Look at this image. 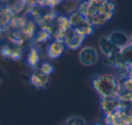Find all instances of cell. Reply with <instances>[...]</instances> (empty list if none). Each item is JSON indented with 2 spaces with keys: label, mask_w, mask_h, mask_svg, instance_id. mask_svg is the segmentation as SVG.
Masks as SVG:
<instances>
[{
  "label": "cell",
  "mask_w": 132,
  "mask_h": 125,
  "mask_svg": "<svg viewBox=\"0 0 132 125\" xmlns=\"http://www.w3.org/2000/svg\"><path fill=\"white\" fill-rule=\"evenodd\" d=\"M108 36L114 46L118 49H121L129 44V36L121 30H114Z\"/></svg>",
  "instance_id": "obj_9"
},
{
  "label": "cell",
  "mask_w": 132,
  "mask_h": 125,
  "mask_svg": "<svg viewBox=\"0 0 132 125\" xmlns=\"http://www.w3.org/2000/svg\"><path fill=\"white\" fill-rule=\"evenodd\" d=\"M129 43L132 45V34L129 36Z\"/></svg>",
  "instance_id": "obj_28"
},
{
  "label": "cell",
  "mask_w": 132,
  "mask_h": 125,
  "mask_svg": "<svg viewBox=\"0 0 132 125\" xmlns=\"http://www.w3.org/2000/svg\"><path fill=\"white\" fill-rule=\"evenodd\" d=\"M99 49L101 53L105 56H108L111 53L116 49L111 40L109 39L108 36H103L99 41Z\"/></svg>",
  "instance_id": "obj_16"
},
{
  "label": "cell",
  "mask_w": 132,
  "mask_h": 125,
  "mask_svg": "<svg viewBox=\"0 0 132 125\" xmlns=\"http://www.w3.org/2000/svg\"><path fill=\"white\" fill-rule=\"evenodd\" d=\"M65 44L63 43L53 40L47 46V55L52 60H56L62 56L65 50Z\"/></svg>",
  "instance_id": "obj_12"
},
{
  "label": "cell",
  "mask_w": 132,
  "mask_h": 125,
  "mask_svg": "<svg viewBox=\"0 0 132 125\" xmlns=\"http://www.w3.org/2000/svg\"><path fill=\"white\" fill-rule=\"evenodd\" d=\"M13 48L10 47L9 46H3L1 49V54L2 56L8 60H11Z\"/></svg>",
  "instance_id": "obj_24"
},
{
  "label": "cell",
  "mask_w": 132,
  "mask_h": 125,
  "mask_svg": "<svg viewBox=\"0 0 132 125\" xmlns=\"http://www.w3.org/2000/svg\"><path fill=\"white\" fill-rule=\"evenodd\" d=\"M79 61L81 65L87 67L94 66L99 61V53L96 48L87 46L80 49L78 54Z\"/></svg>",
  "instance_id": "obj_3"
},
{
  "label": "cell",
  "mask_w": 132,
  "mask_h": 125,
  "mask_svg": "<svg viewBox=\"0 0 132 125\" xmlns=\"http://www.w3.org/2000/svg\"><path fill=\"white\" fill-rule=\"evenodd\" d=\"M101 108L104 114V117H108L114 112L120 109V102L118 97H102L100 101Z\"/></svg>",
  "instance_id": "obj_5"
},
{
  "label": "cell",
  "mask_w": 132,
  "mask_h": 125,
  "mask_svg": "<svg viewBox=\"0 0 132 125\" xmlns=\"http://www.w3.org/2000/svg\"><path fill=\"white\" fill-rule=\"evenodd\" d=\"M106 125H129L132 123V116L128 111L118 109L108 117H104Z\"/></svg>",
  "instance_id": "obj_4"
},
{
  "label": "cell",
  "mask_w": 132,
  "mask_h": 125,
  "mask_svg": "<svg viewBox=\"0 0 132 125\" xmlns=\"http://www.w3.org/2000/svg\"><path fill=\"white\" fill-rule=\"evenodd\" d=\"M114 69L115 70L117 78L118 80L124 79V78L129 77L130 66H128L125 65H121V66H116Z\"/></svg>",
  "instance_id": "obj_22"
},
{
  "label": "cell",
  "mask_w": 132,
  "mask_h": 125,
  "mask_svg": "<svg viewBox=\"0 0 132 125\" xmlns=\"http://www.w3.org/2000/svg\"><path fill=\"white\" fill-rule=\"evenodd\" d=\"M29 82L35 88L43 89L48 85L50 82V76L43 73L39 69H37L31 74Z\"/></svg>",
  "instance_id": "obj_10"
},
{
  "label": "cell",
  "mask_w": 132,
  "mask_h": 125,
  "mask_svg": "<svg viewBox=\"0 0 132 125\" xmlns=\"http://www.w3.org/2000/svg\"><path fill=\"white\" fill-rule=\"evenodd\" d=\"M64 125H87V123L80 116H72L66 121Z\"/></svg>",
  "instance_id": "obj_23"
},
{
  "label": "cell",
  "mask_w": 132,
  "mask_h": 125,
  "mask_svg": "<svg viewBox=\"0 0 132 125\" xmlns=\"http://www.w3.org/2000/svg\"><path fill=\"white\" fill-rule=\"evenodd\" d=\"M94 125H103V124H94Z\"/></svg>",
  "instance_id": "obj_30"
},
{
  "label": "cell",
  "mask_w": 132,
  "mask_h": 125,
  "mask_svg": "<svg viewBox=\"0 0 132 125\" xmlns=\"http://www.w3.org/2000/svg\"><path fill=\"white\" fill-rule=\"evenodd\" d=\"M36 27L37 25L30 19H28L26 25L19 30L21 36H22L24 40L33 39L36 33Z\"/></svg>",
  "instance_id": "obj_14"
},
{
  "label": "cell",
  "mask_w": 132,
  "mask_h": 125,
  "mask_svg": "<svg viewBox=\"0 0 132 125\" xmlns=\"http://www.w3.org/2000/svg\"><path fill=\"white\" fill-rule=\"evenodd\" d=\"M120 108L128 111L132 107V93H123L118 96Z\"/></svg>",
  "instance_id": "obj_19"
},
{
  "label": "cell",
  "mask_w": 132,
  "mask_h": 125,
  "mask_svg": "<svg viewBox=\"0 0 132 125\" xmlns=\"http://www.w3.org/2000/svg\"><path fill=\"white\" fill-rule=\"evenodd\" d=\"M120 83V94L132 93V79L128 77L119 80Z\"/></svg>",
  "instance_id": "obj_21"
},
{
  "label": "cell",
  "mask_w": 132,
  "mask_h": 125,
  "mask_svg": "<svg viewBox=\"0 0 132 125\" xmlns=\"http://www.w3.org/2000/svg\"><path fill=\"white\" fill-rule=\"evenodd\" d=\"M39 70H40L43 73H45V74H46V75H48V76H50L51 73H53L54 72V67H53L50 63H46H46H43L41 65Z\"/></svg>",
  "instance_id": "obj_25"
},
{
  "label": "cell",
  "mask_w": 132,
  "mask_h": 125,
  "mask_svg": "<svg viewBox=\"0 0 132 125\" xmlns=\"http://www.w3.org/2000/svg\"><path fill=\"white\" fill-rule=\"evenodd\" d=\"M72 28L69 18L63 15H58L53 29H57L60 32L67 33Z\"/></svg>",
  "instance_id": "obj_15"
},
{
  "label": "cell",
  "mask_w": 132,
  "mask_h": 125,
  "mask_svg": "<svg viewBox=\"0 0 132 125\" xmlns=\"http://www.w3.org/2000/svg\"><path fill=\"white\" fill-rule=\"evenodd\" d=\"M129 77L132 79V66H130V73H129Z\"/></svg>",
  "instance_id": "obj_27"
},
{
  "label": "cell",
  "mask_w": 132,
  "mask_h": 125,
  "mask_svg": "<svg viewBox=\"0 0 132 125\" xmlns=\"http://www.w3.org/2000/svg\"><path fill=\"white\" fill-rule=\"evenodd\" d=\"M121 65L132 66V45L130 43L118 52L114 67Z\"/></svg>",
  "instance_id": "obj_7"
},
{
  "label": "cell",
  "mask_w": 132,
  "mask_h": 125,
  "mask_svg": "<svg viewBox=\"0 0 132 125\" xmlns=\"http://www.w3.org/2000/svg\"><path fill=\"white\" fill-rule=\"evenodd\" d=\"M114 10L115 4L111 1L90 0L87 1L84 16L94 27L100 26L112 19Z\"/></svg>",
  "instance_id": "obj_1"
},
{
  "label": "cell",
  "mask_w": 132,
  "mask_h": 125,
  "mask_svg": "<svg viewBox=\"0 0 132 125\" xmlns=\"http://www.w3.org/2000/svg\"></svg>",
  "instance_id": "obj_31"
},
{
  "label": "cell",
  "mask_w": 132,
  "mask_h": 125,
  "mask_svg": "<svg viewBox=\"0 0 132 125\" xmlns=\"http://www.w3.org/2000/svg\"><path fill=\"white\" fill-rule=\"evenodd\" d=\"M57 15H58L56 13V12L50 10L44 15H43L37 22H36V24L41 29L50 30L53 32Z\"/></svg>",
  "instance_id": "obj_8"
},
{
  "label": "cell",
  "mask_w": 132,
  "mask_h": 125,
  "mask_svg": "<svg viewBox=\"0 0 132 125\" xmlns=\"http://www.w3.org/2000/svg\"><path fill=\"white\" fill-rule=\"evenodd\" d=\"M84 39L85 37L82 36L74 29H71L66 34L64 44L65 46H67L68 49L75 50L81 46Z\"/></svg>",
  "instance_id": "obj_6"
},
{
  "label": "cell",
  "mask_w": 132,
  "mask_h": 125,
  "mask_svg": "<svg viewBox=\"0 0 132 125\" xmlns=\"http://www.w3.org/2000/svg\"><path fill=\"white\" fill-rule=\"evenodd\" d=\"M52 31L50 30H47V29H39L36 32L33 39L36 43H46L47 41H49L50 39H51L52 37Z\"/></svg>",
  "instance_id": "obj_20"
},
{
  "label": "cell",
  "mask_w": 132,
  "mask_h": 125,
  "mask_svg": "<svg viewBox=\"0 0 132 125\" xmlns=\"http://www.w3.org/2000/svg\"><path fill=\"white\" fill-rule=\"evenodd\" d=\"M68 18H69V20H70V22L71 25V28L73 29H79L82 26L90 24L87 20V19L83 15L79 13L77 11L72 12L69 15Z\"/></svg>",
  "instance_id": "obj_13"
},
{
  "label": "cell",
  "mask_w": 132,
  "mask_h": 125,
  "mask_svg": "<svg viewBox=\"0 0 132 125\" xmlns=\"http://www.w3.org/2000/svg\"><path fill=\"white\" fill-rule=\"evenodd\" d=\"M128 112H129V114H130L132 116V107L130 108V110L128 111Z\"/></svg>",
  "instance_id": "obj_29"
},
{
  "label": "cell",
  "mask_w": 132,
  "mask_h": 125,
  "mask_svg": "<svg viewBox=\"0 0 132 125\" xmlns=\"http://www.w3.org/2000/svg\"><path fill=\"white\" fill-rule=\"evenodd\" d=\"M14 15L6 7H0V32H7L12 26Z\"/></svg>",
  "instance_id": "obj_11"
},
{
  "label": "cell",
  "mask_w": 132,
  "mask_h": 125,
  "mask_svg": "<svg viewBox=\"0 0 132 125\" xmlns=\"http://www.w3.org/2000/svg\"><path fill=\"white\" fill-rule=\"evenodd\" d=\"M21 56H22V49H21V48L20 47H15V48H13V51H12L11 60H12L14 61H17V60H20Z\"/></svg>",
  "instance_id": "obj_26"
},
{
  "label": "cell",
  "mask_w": 132,
  "mask_h": 125,
  "mask_svg": "<svg viewBox=\"0 0 132 125\" xmlns=\"http://www.w3.org/2000/svg\"><path fill=\"white\" fill-rule=\"evenodd\" d=\"M26 5V1H9L5 3L6 7L14 15L22 12Z\"/></svg>",
  "instance_id": "obj_17"
},
{
  "label": "cell",
  "mask_w": 132,
  "mask_h": 125,
  "mask_svg": "<svg viewBox=\"0 0 132 125\" xmlns=\"http://www.w3.org/2000/svg\"><path fill=\"white\" fill-rule=\"evenodd\" d=\"M91 84L96 93L102 97H118L120 94V83L117 77L105 73L94 77Z\"/></svg>",
  "instance_id": "obj_2"
},
{
  "label": "cell",
  "mask_w": 132,
  "mask_h": 125,
  "mask_svg": "<svg viewBox=\"0 0 132 125\" xmlns=\"http://www.w3.org/2000/svg\"><path fill=\"white\" fill-rule=\"evenodd\" d=\"M39 60L40 59L37 49L35 47H32L27 55V59H26L27 64L32 69H36L39 63Z\"/></svg>",
  "instance_id": "obj_18"
}]
</instances>
